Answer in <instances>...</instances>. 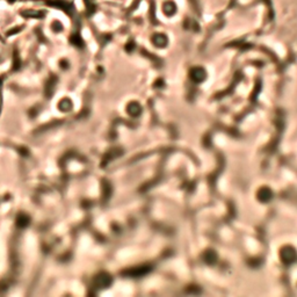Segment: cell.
<instances>
[{
  "label": "cell",
  "instance_id": "cell-1",
  "mask_svg": "<svg viewBox=\"0 0 297 297\" xmlns=\"http://www.w3.org/2000/svg\"><path fill=\"white\" fill-rule=\"evenodd\" d=\"M111 279L106 273H101L94 279V284L96 288H106L110 284Z\"/></svg>",
  "mask_w": 297,
  "mask_h": 297
},
{
  "label": "cell",
  "instance_id": "cell-2",
  "mask_svg": "<svg viewBox=\"0 0 297 297\" xmlns=\"http://www.w3.org/2000/svg\"><path fill=\"white\" fill-rule=\"evenodd\" d=\"M29 222H30V218L28 217V215L26 214H20L19 216L16 217V225L21 229L28 227L29 225Z\"/></svg>",
  "mask_w": 297,
  "mask_h": 297
},
{
  "label": "cell",
  "instance_id": "cell-3",
  "mask_svg": "<svg viewBox=\"0 0 297 297\" xmlns=\"http://www.w3.org/2000/svg\"><path fill=\"white\" fill-rule=\"evenodd\" d=\"M58 108L62 111H70L72 109V102H71L70 99H63L58 103Z\"/></svg>",
  "mask_w": 297,
  "mask_h": 297
},
{
  "label": "cell",
  "instance_id": "cell-4",
  "mask_svg": "<svg viewBox=\"0 0 297 297\" xmlns=\"http://www.w3.org/2000/svg\"><path fill=\"white\" fill-rule=\"evenodd\" d=\"M128 111L131 115H138L139 111H141V107L138 106L137 103H131L130 106L128 107Z\"/></svg>",
  "mask_w": 297,
  "mask_h": 297
},
{
  "label": "cell",
  "instance_id": "cell-5",
  "mask_svg": "<svg viewBox=\"0 0 297 297\" xmlns=\"http://www.w3.org/2000/svg\"><path fill=\"white\" fill-rule=\"evenodd\" d=\"M272 197V193L268 191V189H262L260 193H259V199L261 200V201H267L268 199H271Z\"/></svg>",
  "mask_w": 297,
  "mask_h": 297
},
{
  "label": "cell",
  "instance_id": "cell-6",
  "mask_svg": "<svg viewBox=\"0 0 297 297\" xmlns=\"http://www.w3.org/2000/svg\"><path fill=\"white\" fill-rule=\"evenodd\" d=\"M23 149H25V147H21V149H20V152L22 153V155H23V156H28V151H26V150H23Z\"/></svg>",
  "mask_w": 297,
  "mask_h": 297
}]
</instances>
